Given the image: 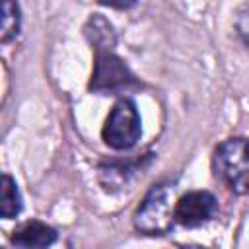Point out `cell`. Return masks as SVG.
<instances>
[{"label": "cell", "mask_w": 249, "mask_h": 249, "mask_svg": "<svg viewBox=\"0 0 249 249\" xmlns=\"http://www.w3.org/2000/svg\"><path fill=\"white\" fill-rule=\"evenodd\" d=\"M216 177H220L235 195L249 193V140L228 138L224 140L212 158Z\"/></svg>", "instance_id": "obj_1"}, {"label": "cell", "mask_w": 249, "mask_h": 249, "mask_svg": "<svg viewBox=\"0 0 249 249\" xmlns=\"http://www.w3.org/2000/svg\"><path fill=\"white\" fill-rule=\"evenodd\" d=\"M95 62L89 80V89L97 93H117L126 88L136 86V78L123 58L115 53V45L93 47Z\"/></svg>", "instance_id": "obj_2"}, {"label": "cell", "mask_w": 249, "mask_h": 249, "mask_svg": "<svg viewBox=\"0 0 249 249\" xmlns=\"http://www.w3.org/2000/svg\"><path fill=\"white\" fill-rule=\"evenodd\" d=\"M140 124L142 123L134 101L128 97H121L105 119L101 138L113 150H128L138 142L142 134Z\"/></svg>", "instance_id": "obj_3"}, {"label": "cell", "mask_w": 249, "mask_h": 249, "mask_svg": "<svg viewBox=\"0 0 249 249\" xmlns=\"http://www.w3.org/2000/svg\"><path fill=\"white\" fill-rule=\"evenodd\" d=\"M134 228L146 235H163L171 230L175 218L171 208V193L165 185H156L144 196L134 212Z\"/></svg>", "instance_id": "obj_4"}, {"label": "cell", "mask_w": 249, "mask_h": 249, "mask_svg": "<svg viewBox=\"0 0 249 249\" xmlns=\"http://www.w3.org/2000/svg\"><path fill=\"white\" fill-rule=\"evenodd\" d=\"M218 200L208 191H191L183 195L173 206V218L185 228H196L214 218Z\"/></svg>", "instance_id": "obj_5"}, {"label": "cell", "mask_w": 249, "mask_h": 249, "mask_svg": "<svg viewBox=\"0 0 249 249\" xmlns=\"http://www.w3.org/2000/svg\"><path fill=\"white\" fill-rule=\"evenodd\" d=\"M56 239V230L45 222L31 220L12 231V243L18 247H49Z\"/></svg>", "instance_id": "obj_6"}, {"label": "cell", "mask_w": 249, "mask_h": 249, "mask_svg": "<svg viewBox=\"0 0 249 249\" xmlns=\"http://www.w3.org/2000/svg\"><path fill=\"white\" fill-rule=\"evenodd\" d=\"M84 33L86 39L91 43V47H99V45H117V35L113 25L101 16V14H93L86 25H84Z\"/></svg>", "instance_id": "obj_7"}, {"label": "cell", "mask_w": 249, "mask_h": 249, "mask_svg": "<svg viewBox=\"0 0 249 249\" xmlns=\"http://www.w3.org/2000/svg\"><path fill=\"white\" fill-rule=\"evenodd\" d=\"M21 212V195L19 189L10 173L2 175V204H0V214L4 220L16 218Z\"/></svg>", "instance_id": "obj_8"}, {"label": "cell", "mask_w": 249, "mask_h": 249, "mask_svg": "<svg viewBox=\"0 0 249 249\" xmlns=\"http://www.w3.org/2000/svg\"><path fill=\"white\" fill-rule=\"evenodd\" d=\"M21 29V16H19V6L18 0H2V31H0V41L10 43L19 35Z\"/></svg>", "instance_id": "obj_9"}, {"label": "cell", "mask_w": 249, "mask_h": 249, "mask_svg": "<svg viewBox=\"0 0 249 249\" xmlns=\"http://www.w3.org/2000/svg\"><path fill=\"white\" fill-rule=\"evenodd\" d=\"M235 29H237L239 39L249 49V4H243V6L237 8V12H235Z\"/></svg>", "instance_id": "obj_10"}, {"label": "cell", "mask_w": 249, "mask_h": 249, "mask_svg": "<svg viewBox=\"0 0 249 249\" xmlns=\"http://www.w3.org/2000/svg\"><path fill=\"white\" fill-rule=\"evenodd\" d=\"M99 4L115 8V10H128V8H132L136 4V0H99Z\"/></svg>", "instance_id": "obj_11"}]
</instances>
